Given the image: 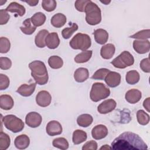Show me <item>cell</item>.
I'll return each instance as SVG.
<instances>
[{"label": "cell", "instance_id": "6da1fadb", "mask_svg": "<svg viewBox=\"0 0 150 150\" xmlns=\"http://www.w3.org/2000/svg\"><path fill=\"white\" fill-rule=\"evenodd\" d=\"M114 150H144L148 146L137 134L131 132H124L117 137L111 143Z\"/></svg>", "mask_w": 150, "mask_h": 150}, {"label": "cell", "instance_id": "7a4b0ae2", "mask_svg": "<svg viewBox=\"0 0 150 150\" xmlns=\"http://www.w3.org/2000/svg\"><path fill=\"white\" fill-rule=\"evenodd\" d=\"M31 75L39 85L46 84L48 81V73L45 63L40 60H35L29 64Z\"/></svg>", "mask_w": 150, "mask_h": 150}, {"label": "cell", "instance_id": "3957f363", "mask_svg": "<svg viewBox=\"0 0 150 150\" xmlns=\"http://www.w3.org/2000/svg\"><path fill=\"white\" fill-rule=\"evenodd\" d=\"M86 21L90 25H96L101 21V12L100 8L90 1L85 8Z\"/></svg>", "mask_w": 150, "mask_h": 150}, {"label": "cell", "instance_id": "277c9868", "mask_svg": "<svg viewBox=\"0 0 150 150\" xmlns=\"http://www.w3.org/2000/svg\"><path fill=\"white\" fill-rule=\"evenodd\" d=\"M1 120L5 128L14 133L21 132L24 128L23 121L14 115L9 114L4 117L1 115Z\"/></svg>", "mask_w": 150, "mask_h": 150}, {"label": "cell", "instance_id": "5b68a950", "mask_svg": "<svg viewBox=\"0 0 150 150\" xmlns=\"http://www.w3.org/2000/svg\"><path fill=\"white\" fill-rule=\"evenodd\" d=\"M69 45L73 49H79L84 51L87 50L91 46V40L88 35L78 33L71 39Z\"/></svg>", "mask_w": 150, "mask_h": 150}, {"label": "cell", "instance_id": "8992f818", "mask_svg": "<svg viewBox=\"0 0 150 150\" xmlns=\"http://www.w3.org/2000/svg\"><path fill=\"white\" fill-rule=\"evenodd\" d=\"M110 94V90L102 83H95L92 85L90 93V99L94 102H98L107 98Z\"/></svg>", "mask_w": 150, "mask_h": 150}, {"label": "cell", "instance_id": "52a82bcc", "mask_svg": "<svg viewBox=\"0 0 150 150\" xmlns=\"http://www.w3.org/2000/svg\"><path fill=\"white\" fill-rule=\"evenodd\" d=\"M134 63V57L128 51L122 52L119 56L111 62V63L115 67L118 69H125L127 67L132 66Z\"/></svg>", "mask_w": 150, "mask_h": 150}, {"label": "cell", "instance_id": "ba28073f", "mask_svg": "<svg viewBox=\"0 0 150 150\" xmlns=\"http://www.w3.org/2000/svg\"><path fill=\"white\" fill-rule=\"evenodd\" d=\"M42 121V117L36 112H29L25 117V122L27 125L31 128H36L39 127Z\"/></svg>", "mask_w": 150, "mask_h": 150}, {"label": "cell", "instance_id": "9c48e42d", "mask_svg": "<svg viewBox=\"0 0 150 150\" xmlns=\"http://www.w3.org/2000/svg\"><path fill=\"white\" fill-rule=\"evenodd\" d=\"M52 101V96L50 94L46 91L42 90L39 91L36 96V101L38 105L42 107L49 106Z\"/></svg>", "mask_w": 150, "mask_h": 150}, {"label": "cell", "instance_id": "30bf717a", "mask_svg": "<svg viewBox=\"0 0 150 150\" xmlns=\"http://www.w3.org/2000/svg\"><path fill=\"white\" fill-rule=\"evenodd\" d=\"M117 105L116 101L113 99H108L102 102L97 107L99 113L105 114L111 112L115 109Z\"/></svg>", "mask_w": 150, "mask_h": 150}, {"label": "cell", "instance_id": "8fae6325", "mask_svg": "<svg viewBox=\"0 0 150 150\" xmlns=\"http://www.w3.org/2000/svg\"><path fill=\"white\" fill-rule=\"evenodd\" d=\"M133 48L139 54L148 53L150 49V42L148 40H135L133 42Z\"/></svg>", "mask_w": 150, "mask_h": 150}, {"label": "cell", "instance_id": "7c38bea8", "mask_svg": "<svg viewBox=\"0 0 150 150\" xmlns=\"http://www.w3.org/2000/svg\"><path fill=\"white\" fill-rule=\"evenodd\" d=\"M46 131L47 134L50 136L57 135L62 132V127L59 122L53 120L47 123Z\"/></svg>", "mask_w": 150, "mask_h": 150}, {"label": "cell", "instance_id": "4fadbf2b", "mask_svg": "<svg viewBox=\"0 0 150 150\" xmlns=\"http://www.w3.org/2000/svg\"><path fill=\"white\" fill-rule=\"evenodd\" d=\"M105 82L110 87H115L121 83V75L115 71H110L106 76Z\"/></svg>", "mask_w": 150, "mask_h": 150}, {"label": "cell", "instance_id": "5bb4252c", "mask_svg": "<svg viewBox=\"0 0 150 150\" xmlns=\"http://www.w3.org/2000/svg\"><path fill=\"white\" fill-rule=\"evenodd\" d=\"M108 134L107 128L102 124L96 125L91 130L92 137L97 140L104 138Z\"/></svg>", "mask_w": 150, "mask_h": 150}, {"label": "cell", "instance_id": "9a60e30c", "mask_svg": "<svg viewBox=\"0 0 150 150\" xmlns=\"http://www.w3.org/2000/svg\"><path fill=\"white\" fill-rule=\"evenodd\" d=\"M46 46L50 49L57 48L60 44V39L56 32L49 33L45 39Z\"/></svg>", "mask_w": 150, "mask_h": 150}, {"label": "cell", "instance_id": "2e32d148", "mask_svg": "<svg viewBox=\"0 0 150 150\" xmlns=\"http://www.w3.org/2000/svg\"><path fill=\"white\" fill-rule=\"evenodd\" d=\"M141 92L138 89L135 88L128 90L125 95V100L131 104H135L138 103L141 100Z\"/></svg>", "mask_w": 150, "mask_h": 150}, {"label": "cell", "instance_id": "e0dca14e", "mask_svg": "<svg viewBox=\"0 0 150 150\" xmlns=\"http://www.w3.org/2000/svg\"><path fill=\"white\" fill-rule=\"evenodd\" d=\"M36 84V83H32L29 85L23 84L18 88L16 92L22 96L29 97L31 96L35 91Z\"/></svg>", "mask_w": 150, "mask_h": 150}, {"label": "cell", "instance_id": "ac0fdd59", "mask_svg": "<svg viewBox=\"0 0 150 150\" xmlns=\"http://www.w3.org/2000/svg\"><path fill=\"white\" fill-rule=\"evenodd\" d=\"M30 144L29 137L25 134H21L16 137L14 141L15 147L19 149H25L27 148Z\"/></svg>", "mask_w": 150, "mask_h": 150}, {"label": "cell", "instance_id": "d6986e66", "mask_svg": "<svg viewBox=\"0 0 150 150\" xmlns=\"http://www.w3.org/2000/svg\"><path fill=\"white\" fill-rule=\"evenodd\" d=\"M115 51V47L114 45L108 43L104 45L100 50L101 56L104 59H110L114 56Z\"/></svg>", "mask_w": 150, "mask_h": 150}, {"label": "cell", "instance_id": "ffe728a7", "mask_svg": "<svg viewBox=\"0 0 150 150\" xmlns=\"http://www.w3.org/2000/svg\"><path fill=\"white\" fill-rule=\"evenodd\" d=\"M96 42L100 45L105 44L108 39V32L103 29H98L94 32Z\"/></svg>", "mask_w": 150, "mask_h": 150}, {"label": "cell", "instance_id": "44dd1931", "mask_svg": "<svg viewBox=\"0 0 150 150\" xmlns=\"http://www.w3.org/2000/svg\"><path fill=\"white\" fill-rule=\"evenodd\" d=\"M12 97L8 94H2L0 96V107L4 110H11L13 106Z\"/></svg>", "mask_w": 150, "mask_h": 150}, {"label": "cell", "instance_id": "7402d4cb", "mask_svg": "<svg viewBox=\"0 0 150 150\" xmlns=\"http://www.w3.org/2000/svg\"><path fill=\"white\" fill-rule=\"evenodd\" d=\"M5 10L7 12H12V13H17L18 15L20 16H23L26 12L25 8L23 5H22L16 2H11L6 7Z\"/></svg>", "mask_w": 150, "mask_h": 150}, {"label": "cell", "instance_id": "603a6c76", "mask_svg": "<svg viewBox=\"0 0 150 150\" xmlns=\"http://www.w3.org/2000/svg\"><path fill=\"white\" fill-rule=\"evenodd\" d=\"M89 76V71L84 67L78 68L74 73V80L78 83H82L86 81Z\"/></svg>", "mask_w": 150, "mask_h": 150}, {"label": "cell", "instance_id": "cb8c5ba5", "mask_svg": "<svg viewBox=\"0 0 150 150\" xmlns=\"http://www.w3.org/2000/svg\"><path fill=\"white\" fill-rule=\"evenodd\" d=\"M48 34L49 32L46 29H42L38 33L35 39V45L37 47L39 48H43L45 47V39Z\"/></svg>", "mask_w": 150, "mask_h": 150}, {"label": "cell", "instance_id": "d4e9b609", "mask_svg": "<svg viewBox=\"0 0 150 150\" xmlns=\"http://www.w3.org/2000/svg\"><path fill=\"white\" fill-rule=\"evenodd\" d=\"M51 24L55 28H61L66 22V16L61 13H57L52 17Z\"/></svg>", "mask_w": 150, "mask_h": 150}, {"label": "cell", "instance_id": "484cf974", "mask_svg": "<svg viewBox=\"0 0 150 150\" xmlns=\"http://www.w3.org/2000/svg\"><path fill=\"white\" fill-rule=\"evenodd\" d=\"M87 138V133L81 129L75 130L73 133L72 140L73 142L75 145L80 144L84 142Z\"/></svg>", "mask_w": 150, "mask_h": 150}, {"label": "cell", "instance_id": "4316f807", "mask_svg": "<svg viewBox=\"0 0 150 150\" xmlns=\"http://www.w3.org/2000/svg\"><path fill=\"white\" fill-rule=\"evenodd\" d=\"M93 121V117L88 114L80 115L77 118V124L81 127H87L90 126Z\"/></svg>", "mask_w": 150, "mask_h": 150}, {"label": "cell", "instance_id": "83f0119b", "mask_svg": "<svg viewBox=\"0 0 150 150\" xmlns=\"http://www.w3.org/2000/svg\"><path fill=\"white\" fill-rule=\"evenodd\" d=\"M46 16L45 15L40 12L35 13L31 18V22L32 25H33L35 26H40L44 24V23L46 21Z\"/></svg>", "mask_w": 150, "mask_h": 150}, {"label": "cell", "instance_id": "f1b7e54d", "mask_svg": "<svg viewBox=\"0 0 150 150\" xmlns=\"http://www.w3.org/2000/svg\"><path fill=\"white\" fill-rule=\"evenodd\" d=\"M30 18H28L23 22V26H21V30L25 35H32L36 30V27L32 25Z\"/></svg>", "mask_w": 150, "mask_h": 150}, {"label": "cell", "instance_id": "f546056e", "mask_svg": "<svg viewBox=\"0 0 150 150\" xmlns=\"http://www.w3.org/2000/svg\"><path fill=\"white\" fill-rule=\"evenodd\" d=\"M140 79L139 73L136 70H131L127 73L125 76V80L129 84H135L137 83Z\"/></svg>", "mask_w": 150, "mask_h": 150}, {"label": "cell", "instance_id": "4dcf8cb0", "mask_svg": "<svg viewBox=\"0 0 150 150\" xmlns=\"http://www.w3.org/2000/svg\"><path fill=\"white\" fill-rule=\"evenodd\" d=\"M93 54L92 50H84L78 54L74 57L75 62L77 63H83L88 62L91 57Z\"/></svg>", "mask_w": 150, "mask_h": 150}, {"label": "cell", "instance_id": "1f68e13d", "mask_svg": "<svg viewBox=\"0 0 150 150\" xmlns=\"http://www.w3.org/2000/svg\"><path fill=\"white\" fill-rule=\"evenodd\" d=\"M48 63L51 68L57 69L63 66V61L62 59L58 56H52L49 58Z\"/></svg>", "mask_w": 150, "mask_h": 150}, {"label": "cell", "instance_id": "d6a6232c", "mask_svg": "<svg viewBox=\"0 0 150 150\" xmlns=\"http://www.w3.org/2000/svg\"><path fill=\"white\" fill-rule=\"evenodd\" d=\"M52 144L54 147L63 150L68 149L69 146V144L67 139L63 137H59L54 139Z\"/></svg>", "mask_w": 150, "mask_h": 150}, {"label": "cell", "instance_id": "836d02e7", "mask_svg": "<svg viewBox=\"0 0 150 150\" xmlns=\"http://www.w3.org/2000/svg\"><path fill=\"white\" fill-rule=\"evenodd\" d=\"M11 144V139L9 136L6 134L1 131L0 133V149L5 150L7 149Z\"/></svg>", "mask_w": 150, "mask_h": 150}, {"label": "cell", "instance_id": "e575fe53", "mask_svg": "<svg viewBox=\"0 0 150 150\" xmlns=\"http://www.w3.org/2000/svg\"><path fill=\"white\" fill-rule=\"evenodd\" d=\"M137 118L138 123L142 125H147L149 122V115L142 110L137 111Z\"/></svg>", "mask_w": 150, "mask_h": 150}, {"label": "cell", "instance_id": "d590c367", "mask_svg": "<svg viewBox=\"0 0 150 150\" xmlns=\"http://www.w3.org/2000/svg\"><path fill=\"white\" fill-rule=\"evenodd\" d=\"M77 29L78 25L76 23H73L70 28H66L62 30V35L64 39H68Z\"/></svg>", "mask_w": 150, "mask_h": 150}, {"label": "cell", "instance_id": "8d00e7d4", "mask_svg": "<svg viewBox=\"0 0 150 150\" xmlns=\"http://www.w3.org/2000/svg\"><path fill=\"white\" fill-rule=\"evenodd\" d=\"M129 38L139 40H146L147 39H149L150 38V30L144 29L140 30L130 36Z\"/></svg>", "mask_w": 150, "mask_h": 150}, {"label": "cell", "instance_id": "74e56055", "mask_svg": "<svg viewBox=\"0 0 150 150\" xmlns=\"http://www.w3.org/2000/svg\"><path fill=\"white\" fill-rule=\"evenodd\" d=\"M11 47L9 40L5 37L0 38V52L1 53H6L9 52Z\"/></svg>", "mask_w": 150, "mask_h": 150}, {"label": "cell", "instance_id": "f35d334b", "mask_svg": "<svg viewBox=\"0 0 150 150\" xmlns=\"http://www.w3.org/2000/svg\"><path fill=\"white\" fill-rule=\"evenodd\" d=\"M110 70L106 68H101L97 70L92 76L91 79L94 80H104Z\"/></svg>", "mask_w": 150, "mask_h": 150}, {"label": "cell", "instance_id": "ab89813d", "mask_svg": "<svg viewBox=\"0 0 150 150\" xmlns=\"http://www.w3.org/2000/svg\"><path fill=\"white\" fill-rule=\"evenodd\" d=\"M56 1L54 0H43L42 2V6L47 12L54 11L56 7Z\"/></svg>", "mask_w": 150, "mask_h": 150}, {"label": "cell", "instance_id": "60d3db41", "mask_svg": "<svg viewBox=\"0 0 150 150\" xmlns=\"http://www.w3.org/2000/svg\"><path fill=\"white\" fill-rule=\"evenodd\" d=\"M12 62L11 59L6 57H0V68L2 70H8L11 67Z\"/></svg>", "mask_w": 150, "mask_h": 150}, {"label": "cell", "instance_id": "b9f144b4", "mask_svg": "<svg viewBox=\"0 0 150 150\" xmlns=\"http://www.w3.org/2000/svg\"><path fill=\"white\" fill-rule=\"evenodd\" d=\"M90 1V0H77L75 2L74 6L76 9L81 12H85L86 5Z\"/></svg>", "mask_w": 150, "mask_h": 150}, {"label": "cell", "instance_id": "7bdbcfd3", "mask_svg": "<svg viewBox=\"0 0 150 150\" xmlns=\"http://www.w3.org/2000/svg\"><path fill=\"white\" fill-rule=\"evenodd\" d=\"M9 79L8 77L4 74H0V90L6 89L9 86Z\"/></svg>", "mask_w": 150, "mask_h": 150}, {"label": "cell", "instance_id": "ee69618b", "mask_svg": "<svg viewBox=\"0 0 150 150\" xmlns=\"http://www.w3.org/2000/svg\"><path fill=\"white\" fill-rule=\"evenodd\" d=\"M140 68L144 72H145V73L150 72V63H149V59L148 57L144 59L141 61Z\"/></svg>", "mask_w": 150, "mask_h": 150}, {"label": "cell", "instance_id": "f6af8a7d", "mask_svg": "<svg viewBox=\"0 0 150 150\" xmlns=\"http://www.w3.org/2000/svg\"><path fill=\"white\" fill-rule=\"evenodd\" d=\"M9 18L10 16L5 9L0 10V24L1 25L7 23Z\"/></svg>", "mask_w": 150, "mask_h": 150}, {"label": "cell", "instance_id": "bcb514c9", "mask_svg": "<svg viewBox=\"0 0 150 150\" xmlns=\"http://www.w3.org/2000/svg\"><path fill=\"white\" fill-rule=\"evenodd\" d=\"M97 143L93 140H91L90 141L87 142L85 143L82 149L83 150H88V149H92V150H96L97 149Z\"/></svg>", "mask_w": 150, "mask_h": 150}, {"label": "cell", "instance_id": "7dc6e473", "mask_svg": "<svg viewBox=\"0 0 150 150\" xmlns=\"http://www.w3.org/2000/svg\"><path fill=\"white\" fill-rule=\"evenodd\" d=\"M149 100H150V98L148 97L144 101V103H143V106L148 112H149V111H150V110H149L150 101Z\"/></svg>", "mask_w": 150, "mask_h": 150}, {"label": "cell", "instance_id": "c3c4849f", "mask_svg": "<svg viewBox=\"0 0 150 150\" xmlns=\"http://www.w3.org/2000/svg\"><path fill=\"white\" fill-rule=\"evenodd\" d=\"M23 2L27 3L28 5H29L31 6H35L38 4L39 1L38 0V1H24Z\"/></svg>", "mask_w": 150, "mask_h": 150}, {"label": "cell", "instance_id": "681fc988", "mask_svg": "<svg viewBox=\"0 0 150 150\" xmlns=\"http://www.w3.org/2000/svg\"><path fill=\"white\" fill-rule=\"evenodd\" d=\"M111 149V146H110L108 145H104L103 146H102L100 148V149Z\"/></svg>", "mask_w": 150, "mask_h": 150}, {"label": "cell", "instance_id": "f907efd6", "mask_svg": "<svg viewBox=\"0 0 150 150\" xmlns=\"http://www.w3.org/2000/svg\"><path fill=\"white\" fill-rule=\"evenodd\" d=\"M100 2L101 3L105 4V5H108V4H109L111 2V1H100Z\"/></svg>", "mask_w": 150, "mask_h": 150}, {"label": "cell", "instance_id": "816d5d0a", "mask_svg": "<svg viewBox=\"0 0 150 150\" xmlns=\"http://www.w3.org/2000/svg\"><path fill=\"white\" fill-rule=\"evenodd\" d=\"M6 2V1H2V0H1L0 1V5L2 6V5H3L4 4H5Z\"/></svg>", "mask_w": 150, "mask_h": 150}]
</instances>
